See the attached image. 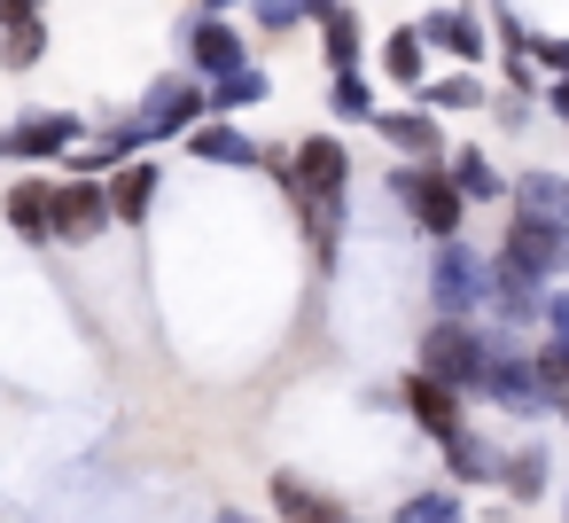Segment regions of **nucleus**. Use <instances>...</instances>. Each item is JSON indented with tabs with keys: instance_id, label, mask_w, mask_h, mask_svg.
<instances>
[{
	"instance_id": "nucleus-1",
	"label": "nucleus",
	"mask_w": 569,
	"mask_h": 523,
	"mask_svg": "<svg viewBox=\"0 0 569 523\" xmlns=\"http://www.w3.org/2000/svg\"><path fill=\"white\" fill-rule=\"evenodd\" d=\"M390 196L406 204V219H413L429 243H452L460 219H468V196H460V180H452L445 165H398V172H390Z\"/></svg>"
},
{
	"instance_id": "nucleus-2",
	"label": "nucleus",
	"mask_w": 569,
	"mask_h": 523,
	"mask_svg": "<svg viewBox=\"0 0 569 523\" xmlns=\"http://www.w3.org/2000/svg\"><path fill=\"white\" fill-rule=\"evenodd\" d=\"M483 359H491V336H476L468 320L437 313V328H421V375H437L452 391H476L483 383Z\"/></svg>"
},
{
	"instance_id": "nucleus-3",
	"label": "nucleus",
	"mask_w": 569,
	"mask_h": 523,
	"mask_svg": "<svg viewBox=\"0 0 569 523\" xmlns=\"http://www.w3.org/2000/svg\"><path fill=\"white\" fill-rule=\"evenodd\" d=\"M429 297H437V313H452V320H468L476 305H491V266L452 235V243H437V266H429Z\"/></svg>"
},
{
	"instance_id": "nucleus-4",
	"label": "nucleus",
	"mask_w": 569,
	"mask_h": 523,
	"mask_svg": "<svg viewBox=\"0 0 569 523\" xmlns=\"http://www.w3.org/2000/svg\"><path fill=\"white\" fill-rule=\"evenodd\" d=\"M491 406H507V414H546L553 406V391L538 383V359L530 352H515L507 336H491V359H483V383H476Z\"/></svg>"
},
{
	"instance_id": "nucleus-5",
	"label": "nucleus",
	"mask_w": 569,
	"mask_h": 523,
	"mask_svg": "<svg viewBox=\"0 0 569 523\" xmlns=\"http://www.w3.org/2000/svg\"><path fill=\"white\" fill-rule=\"evenodd\" d=\"M499 258H515V266H522V274H538V282H553V274H569V227L515 211V219H507V235H499Z\"/></svg>"
},
{
	"instance_id": "nucleus-6",
	"label": "nucleus",
	"mask_w": 569,
	"mask_h": 523,
	"mask_svg": "<svg viewBox=\"0 0 569 523\" xmlns=\"http://www.w3.org/2000/svg\"><path fill=\"white\" fill-rule=\"evenodd\" d=\"M110 219H118V211H110V188H94L87 172L56 180V243H94Z\"/></svg>"
},
{
	"instance_id": "nucleus-7",
	"label": "nucleus",
	"mask_w": 569,
	"mask_h": 523,
	"mask_svg": "<svg viewBox=\"0 0 569 523\" xmlns=\"http://www.w3.org/2000/svg\"><path fill=\"white\" fill-rule=\"evenodd\" d=\"M375 134H382L398 157H413V165L452 157V149H445V134H437V110H429V102H413V110H375Z\"/></svg>"
},
{
	"instance_id": "nucleus-8",
	"label": "nucleus",
	"mask_w": 569,
	"mask_h": 523,
	"mask_svg": "<svg viewBox=\"0 0 569 523\" xmlns=\"http://www.w3.org/2000/svg\"><path fill=\"white\" fill-rule=\"evenodd\" d=\"M398 398H406V414H413V422H421L437 445L468 430V414H460V391H452V383H437V375H421V367L406 375V391H398Z\"/></svg>"
},
{
	"instance_id": "nucleus-9",
	"label": "nucleus",
	"mask_w": 569,
	"mask_h": 523,
	"mask_svg": "<svg viewBox=\"0 0 569 523\" xmlns=\"http://www.w3.org/2000/svg\"><path fill=\"white\" fill-rule=\"evenodd\" d=\"M0 219H9L24 243H48L56 235V180H40V172H24L9 196H0Z\"/></svg>"
},
{
	"instance_id": "nucleus-10",
	"label": "nucleus",
	"mask_w": 569,
	"mask_h": 523,
	"mask_svg": "<svg viewBox=\"0 0 569 523\" xmlns=\"http://www.w3.org/2000/svg\"><path fill=\"white\" fill-rule=\"evenodd\" d=\"M491 313L499 320H546V282L522 274L515 258H491Z\"/></svg>"
},
{
	"instance_id": "nucleus-11",
	"label": "nucleus",
	"mask_w": 569,
	"mask_h": 523,
	"mask_svg": "<svg viewBox=\"0 0 569 523\" xmlns=\"http://www.w3.org/2000/svg\"><path fill=\"white\" fill-rule=\"evenodd\" d=\"M421 40L437 48V56H452V63H483V17H468V9H437V17H421Z\"/></svg>"
},
{
	"instance_id": "nucleus-12",
	"label": "nucleus",
	"mask_w": 569,
	"mask_h": 523,
	"mask_svg": "<svg viewBox=\"0 0 569 523\" xmlns=\"http://www.w3.org/2000/svg\"><path fill=\"white\" fill-rule=\"evenodd\" d=\"M188 48H196V63H203L211 79H227V71H242V63H250V40H242L219 9H211L203 24H188Z\"/></svg>"
},
{
	"instance_id": "nucleus-13",
	"label": "nucleus",
	"mask_w": 569,
	"mask_h": 523,
	"mask_svg": "<svg viewBox=\"0 0 569 523\" xmlns=\"http://www.w3.org/2000/svg\"><path fill=\"white\" fill-rule=\"evenodd\" d=\"M203 110H211V95H196V87H180V79H164V87L149 95V110H141V126H149V134H196V126H203Z\"/></svg>"
},
{
	"instance_id": "nucleus-14",
	"label": "nucleus",
	"mask_w": 569,
	"mask_h": 523,
	"mask_svg": "<svg viewBox=\"0 0 569 523\" xmlns=\"http://www.w3.org/2000/svg\"><path fill=\"white\" fill-rule=\"evenodd\" d=\"M445 468H452V484H499L507 476V453L491 437L460 430V437H445Z\"/></svg>"
},
{
	"instance_id": "nucleus-15",
	"label": "nucleus",
	"mask_w": 569,
	"mask_h": 523,
	"mask_svg": "<svg viewBox=\"0 0 569 523\" xmlns=\"http://www.w3.org/2000/svg\"><path fill=\"white\" fill-rule=\"evenodd\" d=\"M71 149H79V118H24L0 141V157H71Z\"/></svg>"
},
{
	"instance_id": "nucleus-16",
	"label": "nucleus",
	"mask_w": 569,
	"mask_h": 523,
	"mask_svg": "<svg viewBox=\"0 0 569 523\" xmlns=\"http://www.w3.org/2000/svg\"><path fill=\"white\" fill-rule=\"evenodd\" d=\"M188 157H203V165H234V172H242V165H266V149H258L242 126H227V118H219V126H196V134H188Z\"/></svg>"
},
{
	"instance_id": "nucleus-17",
	"label": "nucleus",
	"mask_w": 569,
	"mask_h": 523,
	"mask_svg": "<svg viewBox=\"0 0 569 523\" xmlns=\"http://www.w3.org/2000/svg\"><path fill=\"white\" fill-rule=\"evenodd\" d=\"M273 515H281V523H351L328 492H312V484H297V476H273Z\"/></svg>"
},
{
	"instance_id": "nucleus-18",
	"label": "nucleus",
	"mask_w": 569,
	"mask_h": 523,
	"mask_svg": "<svg viewBox=\"0 0 569 523\" xmlns=\"http://www.w3.org/2000/svg\"><path fill=\"white\" fill-rule=\"evenodd\" d=\"M515 211L569 227V180H561V172H522V180H515Z\"/></svg>"
},
{
	"instance_id": "nucleus-19",
	"label": "nucleus",
	"mask_w": 569,
	"mask_h": 523,
	"mask_svg": "<svg viewBox=\"0 0 569 523\" xmlns=\"http://www.w3.org/2000/svg\"><path fill=\"white\" fill-rule=\"evenodd\" d=\"M149 196H157V165L141 157V165H126V172L110 180V211H118V227H141V219H149Z\"/></svg>"
},
{
	"instance_id": "nucleus-20",
	"label": "nucleus",
	"mask_w": 569,
	"mask_h": 523,
	"mask_svg": "<svg viewBox=\"0 0 569 523\" xmlns=\"http://www.w3.org/2000/svg\"><path fill=\"white\" fill-rule=\"evenodd\" d=\"M421 63H429V40H421V24H398V32L382 40V71H390L398 87H413V95H421Z\"/></svg>"
},
{
	"instance_id": "nucleus-21",
	"label": "nucleus",
	"mask_w": 569,
	"mask_h": 523,
	"mask_svg": "<svg viewBox=\"0 0 569 523\" xmlns=\"http://www.w3.org/2000/svg\"><path fill=\"white\" fill-rule=\"evenodd\" d=\"M273 95V79L258 71V63H242V71H227V79H211V110L219 118H234V110H258Z\"/></svg>"
},
{
	"instance_id": "nucleus-22",
	"label": "nucleus",
	"mask_w": 569,
	"mask_h": 523,
	"mask_svg": "<svg viewBox=\"0 0 569 523\" xmlns=\"http://www.w3.org/2000/svg\"><path fill=\"white\" fill-rule=\"evenodd\" d=\"M445 172L460 180V196H468V204H499V196H507V180H499V165H491L483 149H452V165H445Z\"/></svg>"
},
{
	"instance_id": "nucleus-23",
	"label": "nucleus",
	"mask_w": 569,
	"mask_h": 523,
	"mask_svg": "<svg viewBox=\"0 0 569 523\" xmlns=\"http://www.w3.org/2000/svg\"><path fill=\"white\" fill-rule=\"evenodd\" d=\"M320 48H328L336 71H359V17L343 9V0H328V9H320Z\"/></svg>"
},
{
	"instance_id": "nucleus-24",
	"label": "nucleus",
	"mask_w": 569,
	"mask_h": 523,
	"mask_svg": "<svg viewBox=\"0 0 569 523\" xmlns=\"http://www.w3.org/2000/svg\"><path fill=\"white\" fill-rule=\"evenodd\" d=\"M421 102H429V110H483V79H476V71L429 79V87H421Z\"/></svg>"
},
{
	"instance_id": "nucleus-25",
	"label": "nucleus",
	"mask_w": 569,
	"mask_h": 523,
	"mask_svg": "<svg viewBox=\"0 0 569 523\" xmlns=\"http://www.w3.org/2000/svg\"><path fill=\"white\" fill-rule=\"evenodd\" d=\"M515 500H538L546 492V445H522V453H507V476H499Z\"/></svg>"
},
{
	"instance_id": "nucleus-26",
	"label": "nucleus",
	"mask_w": 569,
	"mask_h": 523,
	"mask_svg": "<svg viewBox=\"0 0 569 523\" xmlns=\"http://www.w3.org/2000/svg\"><path fill=\"white\" fill-rule=\"evenodd\" d=\"M328 110H336V118H375V95H367V79H359V71H336V87H328Z\"/></svg>"
},
{
	"instance_id": "nucleus-27",
	"label": "nucleus",
	"mask_w": 569,
	"mask_h": 523,
	"mask_svg": "<svg viewBox=\"0 0 569 523\" xmlns=\"http://www.w3.org/2000/svg\"><path fill=\"white\" fill-rule=\"evenodd\" d=\"M398 523H460V500H452V492H413V500L398 507Z\"/></svg>"
},
{
	"instance_id": "nucleus-28",
	"label": "nucleus",
	"mask_w": 569,
	"mask_h": 523,
	"mask_svg": "<svg viewBox=\"0 0 569 523\" xmlns=\"http://www.w3.org/2000/svg\"><path fill=\"white\" fill-rule=\"evenodd\" d=\"M40 56H48V24H40V17H32V24H17V40L0 48V63H17V71H32Z\"/></svg>"
},
{
	"instance_id": "nucleus-29",
	"label": "nucleus",
	"mask_w": 569,
	"mask_h": 523,
	"mask_svg": "<svg viewBox=\"0 0 569 523\" xmlns=\"http://www.w3.org/2000/svg\"><path fill=\"white\" fill-rule=\"evenodd\" d=\"M305 9H312V0H258V24H273V32H281V24H289V17H305Z\"/></svg>"
},
{
	"instance_id": "nucleus-30",
	"label": "nucleus",
	"mask_w": 569,
	"mask_h": 523,
	"mask_svg": "<svg viewBox=\"0 0 569 523\" xmlns=\"http://www.w3.org/2000/svg\"><path fill=\"white\" fill-rule=\"evenodd\" d=\"M546 336H569V289H546Z\"/></svg>"
},
{
	"instance_id": "nucleus-31",
	"label": "nucleus",
	"mask_w": 569,
	"mask_h": 523,
	"mask_svg": "<svg viewBox=\"0 0 569 523\" xmlns=\"http://www.w3.org/2000/svg\"><path fill=\"white\" fill-rule=\"evenodd\" d=\"M40 17V0H0V32H17V24H32Z\"/></svg>"
},
{
	"instance_id": "nucleus-32",
	"label": "nucleus",
	"mask_w": 569,
	"mask_h": 523,
	"mask_svg": "<svg viewBox=\"0 0 569 523\" xmlns=\"http://www.w3.org/2000/svg\"><path fill=\"white\" fill-rule=\"evenodd\" d=\"M546 110H553V118H561V126H569V71H561V79H553V87H546Z\"/></svg>"
},
{
	"instance_id": "nucleus-33",
	"label": "nucleus",
	"mask_w": 569,
	"mask_h": 523,
	"mask_svg": "<svg viewBox=\"0 0 569 523\" xmlns=\"http://www.w3.org/2000/svg\"><path fill=\"white\" fill-rule=\"evenodd\" d=\"M203 9H234V0H203Z\"/></svg>"
},
{
	"instance_id": "nucleus-34",
	"label": "nucleus",
	"mask_w": 569,
	"mask_h": 523,
	"mask_svg": "<svg viewBox=\"0 0 569 523\" xmlns=\"http://www.w3.org/2000/svg\"><path fill=\"white\" fill-rule=\"evenodd\" d=\"M219 523H250V515H219Z\"/></svg>"
}]
</instances>
